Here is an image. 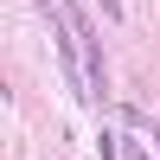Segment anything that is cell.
Wrapping results in <instances>:
<instances>
[{"label":"cell","mask_w":160,"mask_h":160,"mask_svg":"<svg viewBox=\"0 0 160 160\" xmlns=\"http://www.w3.org/2000/svg\"><path fill=\"white\" fill-rule=\"evenodd\" d=\"M96 7L109 13V19H128V7H122V0H96Z\"/></svg>","instance_id":"obj_2"},{"label":"cell","mask_w":160,"mask_h":160,"mask_svg":"<svg viewBox=\"0 0 160 160\" xmlns=\"http://www.w3.org/2000/svg\"><path fill=\"white\" fill-rule=\"evenodd\" d=\"M64 26L77 32V45H83V90H90V102L109 90V64H102V45H96V32H90V19H83V7H71L64 13Z\"/></svg>","instance_id":"obj_1"},{"label":"cell","mask_w":160,"mask_h":160,"mask_svg":"<svg viewBox=\"0 0 160 160\" xmlns=\"http://www.w3.org/2000/svg\"><path fill=\"white\" fill-rule=\"evenodd\" d=\"M128 160H148V154H141V148H135V141H128Z\"/></svg>","instance_id":"obj_3"}]
</instances>
